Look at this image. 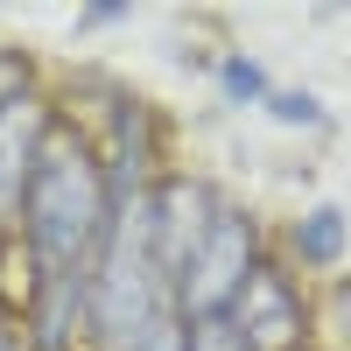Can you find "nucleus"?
I'll list each match as a JSON object with an SVG mask.
<instances>
[{
	"mask_svg": "<svg viewBox=\"0 0 351 351\" xmlns=\"http://www.w3.org/2000/svg\"><path fill=\"white\" fill-rule=\"evenodd\" d=\"M112 225V183L77 127H49L21 190V232L43 274H92Z\"/></svg>",
	"mask_w": 351,
	"mask_h": 351,
	"instance_id": "obj_1",
	"label": "nucleus"
},
{
	"mask_svg": "<svg viewBox=\"0 0 351 351\" xmlns=\"http://www.w3.org/2000/svg\"><path fill=\"white\" fill-rule=\"evenodd\" d=\"M253 267H260L253 218L218 211V218H211V232H204V246L190 253L183 281H176V309H183V324H204V316H232V302H239V288L253 281Z\"/></svg>",
	"mask_w": 351,
	"mask_h": 351,
	"instance_id": "obj_2",
	"label": "nucleus"
},
{
	"mask_svg": "<svg viewBox=\"0 0 351 351\" xmlns=\"http://www.w3.org/2000/svg\"><path fill=\"white\" fill-rule=\"evenodd\" d=\"M232 324H239L246 351H302L309 309H302V295H295V281L260 260L253 281L239 288V302H232Z\"/></svg>",
	"mask_w": 351,
	"mask_h": 351,
	"instance_id": "obj_3",
	"label": "nucleus"
},
{
	"mask_svg": "<svg viewBox=\"0 0 351 351\" xmlns=\"http://www.w3.org/2000/svg\"><path fill=\"white\" fill-rule=\"evenodd\" d=\"M218 211H225V204L204 183H190V176H169V183L155 190V253H162V274L169 281H183L190 253L204 246V232H211Z\"/></svg>",
	"mask_w": 351,
	"mask_h": 351,
	"instance_id": "obj_4",
	"label": "nucleus"
},
{
	"mask_svg": "<svg viewBox=\"0 0 351 351\" xmlns=\"http://www.w3.org/2000/svg\"><path fill=\"white\" fill-rule=\"evenodd\" d=\"M49 112L36 92H8L0 99V218L21 211V190H28V169H36L43 141H49Z\"/></svg>",
	"mask_w": 351,
	"mask_h": 351,
	"instance_id": "obj_5",
	"label": "nucleus"
},
{
	"mask_svg": "<svg viewBox=\"0 0 351 351\" xmlns=\"http://www.w3.org/2000/svg\"><path fill=\"white\" fill-rule=\"evenodd\" d=\"M77 316H92V274H43L36 281V344L71 351Z\"/></svg>",
	"mask_w": 351,
	"mask_h": 351,
	"instance_id": "obj_6",
	"label": "nucleus"
},
{
	"mask_svg": "<svg viewBox=\"0 0 351 351\" xmlns=\"http://www.w3.org/2000/svg\"><path fill=\"white\" fill-rule=\"evenodd\" d=\"M295 253L309 260V267H337L344 260V211L337 204H316V211L295 225Z\"/></svg>",
	"mask_w": 351,
	"mask_h": 351,
	"instance_id": "obj_7",
	"label": "nucleus"
},
{
	"mask_svg": "<svg viewBox=\"0 0 351 351\" xmlns=\"http://www.w3.org/2000/svg\"><path fill=\"white\" fill-rule=\"evenodd\" d=\"M183 351H246V337H239V324H232V316H204V324H190Z\"/></svg>",
	"mask_w": 351,
	"mask_h": 351,
	"instance_id": "obj_8",
	"label": "nucleus"
},
{
	"mask_svg": "<svg viewBox=\"0 0 351 351\" xmlns=\"http://www.w3.org/2000/svg\"><path fill=\"white\" fill-rule=\"evenodd\" d=\"M218 84L232 99H267V77H260V64H246V56H225L218 64Z\"/></svg>",
	"mask_w": 351,
	"mask_h": 351,
	"instance_id": "obj_9",
	"label": "nucleus"
},
{
	"mask_svg": "<svg viewBox=\"0 0 351 351\" xmlns=\"http://www.w3.org/2000/svg\"><path fill=\"white\" fill-rule=\"evenodd\" d=\"M267 112H274V120H288V127H324V106L302 99V92H267Z\"/></svg>",
	"mask_w": 351,
	"mask_h": 351,
	"instance_id": "obj_10",
	"label": "nucleus"
},
{
	"mask_svg": "<svg viewBox=\"0 0 351 351\" xmlns=\"http://www.w3.org/2000/svg\"><path fill=\"white\" fill-rule=\"evenodd\" d=\"M0 351H21V337H14V330H8V324H0Z\"/></svg>",
	"mask_w": 351,
	"mask_h": 351,
	"instance_id": "obj_11",
	"label": "nucleus"
}]
</instances>
